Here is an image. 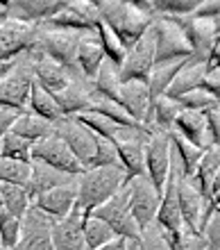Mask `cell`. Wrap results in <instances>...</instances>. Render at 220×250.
Wrapping results in <instances>:
<instances>
[{
    "label": "cell",
    "mask_w": 220,
    "mask_h": 250,
    "mask_svg": "<svg viewBox=\"0 0 220 250\" xmlns=\"http://www.w3.org/2000/svg\"><path fill=\"white\" fill-rule=\"evenodd\" d=\"M100 23L116 34L127 50L152 27V2L143 0H96Z\"/></svg>",
    "instance_id": "1"
},
{
    "label": "cell",
    "mask_w": 220,
    "mask_h": 250,
    "mask_svg": "<svg viewBox=\"0 0 220 250\" xmlns=\"http://www.w3.org/2000/svg\"><path fill=\"white\" fill-rule=\"evenodd\" d=\"M130 180L123 168H89L78 178V205L75 209L82 211V218L91 216L93 211L114 198Z\"/></svg>",
    "instance_id": "2"
},
{
    "label": "cell",
    "mask_w": 220,
    "mask_h": 250,
    "mask_svg": "<svg viewBox=\"0 0 220 250\" xmlns=\"http://www.w3.org/2000/svg\"><path fill=\"white\" fill-rule=\"evenodd\" d=\"M82 34L84 32L64 30V27L39 25V32H37V39H34L32 53L43 55V57L57 62V64L71 68V71H78V66H75V55H78V46H80Z\"/></svg>",
    "instance_id": "3"
},
{
    "label": "cell",
    "mask_w": 220,
    "mask_h": 250,
    "mask_svg": "<svg viewBox=\"0 0 220 250\" xmlns=\"http://www.w3.org/2000/svg\"><path fill=\"white\" fill-rule=\"evenodd\" d=\"M34 84V60L32 53L20 55L16 66L0 80V107L25 114L30 89Z\"/></svg>",
    "instance_id": "4"
},
{
    "label": "cell",
    "mask_w": 220,
    "mask_h": 250,
    "mask_svg": "<svg viewBox=\"0 0 220 250\" xmlns=\"http://www.w3.org/2000/svg\"><path fill=\"white\" fill-rule=\"evenodd\" d=\"M91 216L104 221L118 239H125L132 246H136L143 237V232L139 230V225H136V221L130 214V187L127 185L118 191L114 198H109L104 205H100Z\"/></svg>",
    "instance_id": "5"
},
{
    "label": "cell",
    "mask_w": 220,
    "mask_h": 250,
    "mask_svg": "<svg viewBox=\"0 0 220 250\" xmlns=\"http://www.w3.org/2000/svg\"><path fill=\"white\" fill-rule=\"evenodd\" d=\"M152 34H155V64H166V62L193 57V48H191L186 34L177 25L175 19L155 16Z\"/></svg>",
    "instance_id": "6"
},
{
    "label": "cell",
    "mask_w": 220,
    "mask_h": 250,
    "mask_svg": "<svg viewBox=\"0 0 220 250\" xmlns=\"http://www.w3.org/2000/svg\"><path fill=\"white\" fill-rule=\"evenodd\" d=\"M175 168H177V164H175ZM177 200H180V211H181L184 228L202 234L204 225H207V221L211 218L214 211H211L209 200L198 189V185L191 178L181 175V168H177Z\"/></svg>",
    "instance_id": "7"
},
{
    "label": "cell",
    "mask_w": 220,
    "mask_h": 250,
    "mask_svg": "<svg viewBox=\"0 0 220 250\" xmlns=\"http://www.w3.org/2000/svg\"><path fill=\"white\" fill-rule=\"evenodd\" d=\"M173 171V144H170L168 132H157L145 141V178L152 182L157 193L161 196L166 189V182Z\"/></svg>",
    "instance_id": "8"
},
{
    "label": "cell",
    "mask_w": 220,
    "mask_h": 250,
    "mask_svg": "<svg viewBox=\"0 0 220 250\" xmlns=\"http://www.w3.org/2000/svg\"><path fill=\"white\" fill-rule=\"evenodd\" d=\"M150 134H152V130H148V127H125L114 139L118 162L123 166V171L127 173V180L145 175V141Z\"/></svg>",
    "instance_id": "9"
},
{
    "label": "cell",
    "mask_w": 220,
    "mask_h": 250,
    "mask_svg": "<svg viewBox=\"0 0 220 250\" xmlns=\"http://www.w3.org/2000/svg\"><path fill=\"white\" fill-rule=\"evenodd\" d=\"M32 162H41V164L50 166L59 173H66V175H73V178H80L86 171L57 134H50L32 146Z\"/></svg>",
    "instance_id": "10"
},
{
    "label": "cell",
    "mask_w": 220,
    "mask_h": 250,
    "mask_svg": "<svg viewBox=\"0 0 220 250\" xmlns=\"http://www.w3.org/2000/svg\"><path fill=\"white\" fill-rule=\"evenodd\" d=\"M130 187V214L136 221L139 230L145 232L150 230L157 221V211H159V203H161V196L157 193V189L152 187L145 175H139V178L130 180L127 182Z\"/></svg>",
    "instance_id": "11"
},
{
    "label": "cell",
    "mask_w": 220,
    "mask_h": 250,
    "mask_svg": "<svg viewBox=\"0 0 220 250\" xmlns=\"http://www.w3.org/2000/svg\"><path fill=\"white\" fill-rule=\"evenodd\" d=\"M55 134L71 148V152L78 157L80 164L89 168L93 157H96V134L86 125L80 123L75 116H64L61 121H57Z\"/></svg>",
    "instance_id": "12"
},
{
    "label": "cell",
    "mask_w": 220,
    "mask_h": 250,
    "mask_svg": "<svg viewBox=\"0 0 220 250\" xmlns=\"http://www.w3.org/2000/svg\"><path fill=\"white\" fill-rule=\"evenodd\" d=\"M39 25L25 21L5 19L0 23V62H12L32 50Z\"/></svg>",
    "instance_id": "13"
},
{
    "label": "cell",
    "mask_w": 220,
    "mask_h": 250,
    "mask_svg": "<svg viewBox=\"0 0 220 250\" xmlns=\"http://www.w3.org/2000/svg\"><path fill=\"white\" fill-rule=\"evenodd\" d=\"M152 66H155V34H152V27H150L148 32L127 50V57H125L123 66L118 68L120 82H127V80H143V82H148Z\"/></svg>",
    "instance_id": "14"
},
{
    "label": "cell",
    "mask_w": 220,
    "mask_h": 250,
    "mask_svg": "<svg viewBox=\"0 0 220 250\" xmlns=\"http://www.w3.org/2000/svg\"><path fill=\"white\" fill-rule=\"evenodd\" d=\"M177 25L184 30L188 43L193 48L195 57L209 60V55L214 50L216 41H218V21L214 19H202V16H186V19H175Z\"/></svg>",
    "instance_id": "15"
},
{
    "label": "cell",
    "mask_w": 220,
    "mask_h": 250,
    "mask_svg": "<svg viewBox=\"0 0 220 250\" xmlns=\"http://www.w3.org/2000/svg\"><path fill=\"white\" fill-rule=\"evenodd\" d=\"M52 221L37 207H30L23 218V232L16 250H55L52 248Z\"/></svg>",
    "instance_id": "16"
},
{
    "label": "cell",
    "mask_w": 220,
    "mask_h": 250,
    "mask_svg": "<svg viewBox=\"0 0 220 250\" xmlns=\"http://www.w3.org/2000/svg\"><path fill=\"white\" fill-rule=\"evenodd\" d=\"M30 53H32V50H30ZM32 60H34V80H37V84L43 86L45 91H50L52 96L66 91L75 80L82 78L78 71H71V68H66V66L57 64V62L48 60L43 55L32 53Z\"/></svg>",
    "instance_id": "17"
},
{
    "label": "cell",
    "mask_w": 220,
    "mask_h": 250,
    "mask_svg": "<svg viewBox=\"0 0 220 250\" xmlns=\"http://www.w3.org/2000/svg\"><path fill=\"white\" fill-rule=\"evenodd\" d=\"M118 103L125 107V112L130 114L132 119L148 127L150 112H152V93H150L148 82H143V80H127V82H120Z\"/></svg>",
    "instance_id": "18"
},
{
    "label": "cell",
    "mask_w": 220,
    "mask_h": 250,
    "mask_svg": "<svg viewBox=\"0 0 220 250\" xmlns=\"http://www.w3.org/2000/svg\"><path fill=\"white\" fill-rule=\"evenodd\" d=\"M7 19L25 21L32 25H43L55 14L66 7V0H9L5 2Z\"/></svg>",
    "instance_id": "19"
},
{
    "label": "cell",
    "mask_w": 220,
    "mask_h": 250,
    "mask_svg": "<svg viewBox=\"0 0 220 250\" xmlns=\"http://www.w3.org/2000/svg\"><path fill=\"white\" fill-rule=\"evenodd\" d=\"M75 205H78V180H75L73 185L45 191V193H41V196H37L32 200V207L43 211L45 216H50L52 221L66 218L75 209Z\"/></svg>",
    "instance_id": "20"
},
{
    "label": "cell",
    "mask_w": 220,
    "mask_h": 250,
    "mask_svg": "<svg viewBox=\"0 0 220 250\" xmlns=\"http://www.w3.org/2000/svg\"><path fill=\"white\" fill-rule=\"evenodd\" d=\"M155 225L161 232H181L184 230V221H181L180 211V200H177V168H175V157H173V171L166 182V189L161 193V203H159V211H157Z\"/></svg>",
    "instance_id": "21"
},
{
    "label": "cell",
    "mask_w": 220,
    "mask_h": 250,
    "mask_svg": "<svg viewBox=\"0 0 220 250\" xmlns=\"http://www.w3.org/2000/svg\"><path fill=\"white\" fill-rule=\"evenodd\" d=\"M173 132L181 134L186 141L198 146L200 150H209V148L214 146V137H211V130H209V123H207V114L204 112L181 109L175 121Z\"/></svg>",
    "instance_id": "22"
},
{
    "label": "cell",
    "mask_w": 220,
    "mask_h": 250,
    "mask_svg": "<svg viewBox=\"0 0 220 250\" xmlns=\"http://www.w3.org/2000/svg\"><path fill=\"white\" fill-rule=\"evenodd\" d=\"M104 50H102V43L98 39L96 30L93 32H84L82 39H80V46H78V55H75V66H78L80 75L86 80V82H93L98 78V73L102 68L104 64Z\"/></svg>",
    "instance_id": "23"
},
{
    "label": "cell",
    "mask_w": 220,
    "mask_h": 250,
    "mask_svg": "<svg viewBox=\"0 0 220 250\" xmlns=\"http://www.w3.org/2000/svg\"><path fill=\"white\" fill-rule=\"evenodd\" d=\"M209 71V60H202V57H188L186 64L181 66V71L177 73V78L173 80L170 89L166 91V96L173 100L186 96V93L195 91V89H202L204 84V78H207Z\"/></svg>",
    "instance_id": "24"
},
{
    "label": "cell",
    "mask_w": 220,
    "mask_h": 250,
    "mask_svg": "<svg viewBox=\"0 0 220 250\" xmlns=\"http://www.w3.org/2000/svg\"><path fill=\"white\" fill-rule=\"evenodd\" d=\"M52 248L55 250H86L82 232V211L73 209L61 221L52 225Z\"/></svg>",
    "instance_id": "25"
},
{
    "label": "cell",
    "mask_w": 220,
    "mask_h": 250,
    "mask_svg": "<svg viewBox=\"0 0 220 250\" xmlns=\"http://www.w3.org/2000/svg\"><path fill=\"white\" fill-rule=\"evenodd\" d=\"M78 178L73 175H66V173H59L50 166L41 164V162H32V175H30V182H27V193H30V200H34L37 196L45 193V191H52L57 187H66L73 185Z\"/></svg>",
    "instance_id": "26"
},
{
    "label": "cell",
    "mask_w": 220,
    "mask_h": 250,
    "mask_svg": "<svg viewBox=\"0 0 220 250\" xmlns=\"http://www.w3.org/2000/svg\"><path fill=\"white\" fill-rule=\"evenodd\" d=\"M57 105L61 107L64 116H80L91 109V103H93V84H84L82 80H75L66 91L57 93L55 96Z\"/></svg>",
    "instance_id": "27"
},
{
    "label": "cell",
    "mask_w": 220,
    "mask_h": 250,
    "mask_svg": "<svg viewBox=\"0 0 220 250\" xmlns=\"http://www.w3.org/2000/svg\"><path fill=\"white\" fill-rule=\"evenodd\" d=\"M27 112L34 114V116H39V119H43V121H48V123H52V125L64 119V112H61V107L57 105L55 96H52L50 91H45L43 86L37 84V80H34L32 89H30Z\"/></svg>",
    "instance_id": "28"
},
{
    "label": "cell",
    "mask_w": 220,
    "mask_h": 250,
    "mask_svg": "<svg viewBox=\"0 0 220 250\" xmlns=\"http://www.w3.org/2000/svg\"><path fill=\"white\" fill-rule=\"evenodd\" d=\"M181 112V105L177 100L168 98V96H159V98L152 100V112H150V121L148 127L157 132H173L175 127V121Z\"/></svg>",
    "instance_id": "29"
},
{
    "label": "cell",
    "mask_w": 220,
    "mask_h": 250,
    "mask_svg": "<svg viewBox=\"0 0 220 250\" xmlns=\"http://www.w3.org/2000/svg\"><path fill=\"white\" fill-rule=\"evenodd\" d=\"M9 132L19 134L20 139H25V141H30V144H37V141H41V139L55 134V125L48 123V121H43V119H39V116H34V114L25 112L16 119V123L12 125V130Z\"/></svg>",
    "instance_id": "30"
},
{
    "label": "cell",
    "mask_w": 220,
    "mask_h": 250,
    "mask_svg": "<svg viewBox=\"0 0 220 250\" xmlns=\"http://www.w3.org/2000/svg\"><path fill=\"white\" fill-rule=\"evenodd\" d=\"M170 144H173V152L175 157L180 159V168L184 178H193L195 171H198V164H200L204 150H200L198 146H193L191 141L177 134V132H170Z\"/></svg>",
    "instance_id": "31"
},
{
    "label": "cell",
    "mask_w": 220,
    "mask_h": 250,
    "mask_svg": "<svg viewBox=\"0 0 220 250\" xmlns=\"http://www.w3.org/2000/svg\"><path fill=\"white\" fill-rule=\"evenodd\" d=\"M218 171H220V146H211L209 150H204L200 164H198V171L191 178L207 200H209V191H211V185H214V178Z\"/></svg>",
    "instance_id": "32"
},
{
    "label": "cell",
    "mask_w": 220,
    "mask_h": 250,
    "mask_svg": "<svg viewBox=\"0 0 220 250\" xmlns=\"http://www.w3.org/2000/svg\"><path fill=\"white\" fill-rule=\"evenodd\" d=\"M186 64V60H175V62H166V64H155L150 71L148 86L152 93V100L159 96H166V91L170 89L173 80L177 78V73L181 71V66Z\"/></svg>",
    "instance_id": "33"
},
{
    "label": "cell",
    "mask_w": 220,
    "mask_h": 250,
    "mask_svg": "<svg viewBox=\"0 0 220 250\" xmlns=\"http://www.w3.org/2000/svg\"><path fill=\"white\" fill-rule=\"evenodd\" d=\"M0 203H2V209L20 221L25 218L27 209L32 207V200H30V193L25 187L2 185V182H0Z\"/></svg>",
    "instance_id": "34"
},
{
    "label": "cell",
    "mask_w": 220,
    "mask_h": 250,
    "mask_svg": "<svg viewBox=\"0 0 220 250\" xmlns=\"http://www.w3.org/2000/svg\"><path fill=\"white\" fill-rule=\"evenodd\" d=\"M82 232H84L86 250H98V248H102V246H107L109 241L116 239V234L111 232L109 225L96 216L82 218Z\"/></svg>",
    "instance_id": "35"
},
{
    "label": "cell",
    "mask_w": 220,
    "mask_h": 250,
    "mask_svg": "<svg viewBox=\"0 0 220 250\" xmlns=\"http://www.w3.org/2000/svg\"><path fill=\"white\" fill-rule=\"evenodd\" d=\"M96 34H98V39H100V43H102L104 60L109 62L111 66L120 68V66H123V62H125V57H127V48L120 43V39H118L116 34L111 32L104 23H98V25H96Z\"/></svg>",
    "instance_id": "36"
},
{
    "label": "cell",
    "mask_w": 220,
    "mask_h": 250,
    "mask_svg": "<svg viewBox=\"0 0 220 250\" xmlns=\"http://www.w3.org/2000/svg\"><path fill=\"white\" fill-rule=\"evenodd\" d=\"M93 84V91L98 96H102L107 100H114L118 103V89H120V75H118V68L116 66H111L109 62H104L100 73H98V78L91 82ZM120 105V103H118Z\"/></svg>",
    "instance_id": "37"
},
{
    "label": "cell",
    "mask_w": 220,
    "mask_h": 250,
    "mask_svg": "<svg viewBox=\"0 0 220 250\" xmlns=\"http://www.w3.org/2000/svg\"><path fill=\"white\" fill-rule=\"evenodd\" d=\"M155 16H168V19H186L198 12L202 0H150Z\"/></svg>",
    "instance_id": "38"
},
{
    "label": "cell",
    "mask_w": 220,
    "mask_h": 250,
    "mask_svg": "<svg viewBox=\"0 0 220 250\" xmlns=\"http://www.w3.org/2000/svg\"><path fill=\"white\" fill-rule=\"evenodd\" d=\"M32 146L34 144H30V141H25V139H20L19 134L7 132L5 137L0 139V157L32 164Z\"/></svg>",
    "instance_id": "39"
},
{
    "label": "cell",
    "mask_w": 220,
    "mask_h": 250,
    "mask_svg": "<svg viewBox=\"0 0 220 250\" xmlns=\"http://www.w3.org/2000/svg\"><path fill=\"white\" fill-rule=\"evenodd\" d=\"M30 175H32V164L0 157V182H2V185L27 187Z\"/></svg>",
    "instance_id": "40"
},
{
    "label": "cell",
    "mask_w": 220,
    "mask_h": 250,
    "mask_svg": "<svg viewBox=\"0 0 220 250\" xmlns=\"http://www.w3.org/2000/svg\"><path fill=\"white\" fill-rule=\"evenodd\" d=\"M163 239H166L170 250H207L209 248L204 234L191 232L186 228L181 232H163Z\"/></svg>",
    "instance_id": "41"
},
{
    "label": "cell",
    "mask_w": 220,
    "mask_h": 250,
    "mask_svg": "<svg viewBox=\"0 0 220 250\" xmlns=\"http://www.w3.org/2000/svg\"><path fill=\"white\" fill-rule=\"evenodd\" d=\"M75 119L80 121L82 125H86L93 134H98V137L102 139H109V141H114V139L120 134V132L125 130V127H118L116 123H111L109 119H104V116H100V114H80V116H75Z\"/></svg>",
    "instance_id": "42"
},
{
    "label": "cell",
    "mask_w": 220,
    "mask_h": 250,
    "mask_svg": "<svg viewBox=\"0 0 220 250\" xmlns=\"http://www.w3.org/2000/svg\"><path fill=\"white\" fill-rule=\"evenodd\" d=\"M89 168H123L120 162H118V152H116L114 141L96 134V157H93ZM89 168H86V171H89Z\"/></svg>",
    "instance_id": "43"
},
{
    "label": "cell",
    "mask_w": 220,
    "mask_h": 250,
    "mask_svg": "<svg viewBox=\"0 0 220 250\" xmlns=\"http://www.w3.org/2000/svg\"><path fill=\"white\" fill-rule=\"evenodd\" d=\"M23 232V221L12 216L9 211H0V246L5 248H16Z\"/></svg>",
    "instance_id": "44"
},
{
    "label": "cell",
    "mask_w": 220,
    "mask_h": 250,
    "mask_svg": "<svg viewBox=\"0 0 220 250\" xmlns=\"http://www.w3.org/2000/svg\"><path fill=\"white\" fill-rule=\"evenodd\" d=\"M177 103L181 105V109H193V112H207V109L218 105V100H216L204 86L186 93V96H181V98H177Z\"/></svg>",
    "instance_id": "45"
},
{
    "label": "cell",
    "mask_w": 220,
    "mask_h": 250,
    "mask_svg": "<svg viewBox=\"0 0 220 250\" xmlns=\"http://www.w3.org/2000/svg\"><path fill=\"white\" fill-rule=\"evenodd\" d=\"M132 250H170V248L166 244V239H163V232L157 225H152L150 230L143 232L141 241L136 246H132Z\"/></svg>",
    "instance_id": "46"
},
{
    "label": "cell",
    "mask_w": 220,
    "mask_h": 250,
    "mask_svg": "<svg viewBox=\"0 0 220 250\" xmlns=\"http://www.w3.org/2000/svg\"><path fill=\"white\" fill-rule=\"evenodd\" d=\"M204 239H207V250H220V209L211 214V218L204 225Z\"/></svg>",
    "instance_id": "47"
},
{
    "label": "cell",
    "mask_w": 220,
    "mask_h": 250,
    "mask_svg": "<svg viewBox=\"0 0 220 250\" xmlns=\"http://www.w3.org/2000/svg\"><path fill=\"white\" fill-rule=\"evenodd\" d=\"M207 123L209 130H211V137H214V146H220V103L211 109H207Z\"/></svg>",
    "instance_id": "48"
},
{
    "label": "cell",
    "mask_w": 220,
    "mask_h": 250,
    "mask_svg": "<svg viewBox=\"0 0 220 250\" xmlns=\"http://www.w3.org/2000/svg\"><path fill=\"white\" fill-rule=\"evenodd\" d=\"M195 16L218 21L220 19V0H202L200 7H198V12H195Z\"/></svg>",
    "instance_id": "49"
},
{
    "label": "cell",
    "mask_w": 220,
    "mask_h": 250,
    "mask_svg": "<svg viewBox=\"0 0 220 250\" xmlns=\"http://www.w3.org/2000/svg\"><path fill=\"white\" fill-rule=\"evenodd\" d=\"M204 89H207L211 96L220 103V68H209L207 71V78H204Z\"/></svg>",
    "instance_id": "50"
},
{
    "label": "cell",
    "mask_w": 220,
    "mask_h": 250,
    "mask_svg": "<svg viewBox=\"0 0 220 250\" xmlns=\"http://www.w3.org/2000/svg\"><path fill=\"white\" fill-rule=\"evenodd\" d=\"M19 116H20V112H14V109H5V107H0V139L12 130V125L16 123Z\"/></svg>",
    "instance_id": "51"
},
{
    "label": "cell",
    "mask_w": 220,
    "mask_h": 250,
    "mask_svg": "<svg viewBox=\"0 0 220 250\" xmlns=\"http://www.w3.org/2000/svg\"><path fill=\"white\" fill-rule=\"evenodd\" d=\"M98 250H132V244L130 241H125V239H114V241H109L107 246H102V248Z\"/></svg>",
    "instance_id": "52"
},
{
    "label": "cell",
    "mask_w": 220,
    "mask_h": 250,
    "mask_svg": "<svg viewBox=\"0 0 220 250\" xmlns=\"http://www.w3.org/2000/svg\"><path fill=\"white\" fill-rule=\"evenodd\" d=\"M209 68H220V37H218V41H216L211 55H209Z\"/></svg>",
    "instance_id": "53"
},
{
    "label": "cell",
    "mask_w": 220,
    "mask_h": 250,
    "mask_svg": "<svg viewBox=\"0 0 220 250\" xmlns=\"http://www.w3.org/2000/svg\"><path fill=\"white\" fill-rule=\"evenodd\" d=\"M16 62H19V57H16V60H12V62H0V80L5 78L7 73H9L14 66H16Z\"/></svg>",
    "instance_id": "54"
},
{
    "label": "cell",
    "mask_w": 220,
    "mask_h": 250,
    "mask_svg": "<svg viewBox=\"0 0 220 250\" xmlns=\"http://www.w3.org/2000/svg\"><path fill=\"white\" fill-rule=\"evenodd\" d=\"M7 19V7H5V2H0V23Z\"/></svg>",
    "instance_id": "55"
},
{
    "label": "cell",
    "mask_w": 220,
    "mask_h": 250,
    "mask_svg": "<svg viewBox=\"0 0 220 250\" xmlns=\"http://www.w3.org/2000/svg\"><path fill=\"white\" fill-rule=\"evenodd\" d=\"M0 250H16V248H5V246H0Z\"/></svg>",
    "instance_id": "56"
},
{
    "label": "cell",
    "mask_w": 220,
    "mask_h": 250,
    "mask_svg": "<svg viewBox=\"0 0 220 250\" xmlns=\"http://www.w3.org/2000/svg\"><path fill=\"white\" fill-rule=\"evenodd\" d=\"M218 34H220V19H218Z\"/></svg>",
    "instance_id": "57"
},
{
    "label": "cell",
    "mask_w": 220,
    "mask_h": 250,
    "mask_svg": "<svg viewBox=\"0 0 220 250\" xmlns=\"http://www.w3.org/2000/svg\"><path fill=\"white\" fill-rule=\"evenodd\" d=\"M0 211H2V203H0Z\"/></svg>",
    "instance_id": "58"
}]
</instances>
